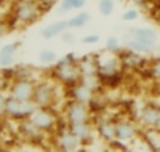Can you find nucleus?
<instances>
[{"mask_svg": "<svg viewBox=\"0 0 160 152\" xmlns=\"http://www.w3.org/2000/svg\"><path fill=\"white\" fill-rule=\"evenodd\" d=\"M50 79H53L60 86L69 90L83 80V69L80 66V61L75 60L74 53H68L52 64Z\"/></svg>", "mask_w": 160, "mask_h": 152, "instance_id": "1", "label": "nucleus"}, {"mask_svg": "<svg viewBox=\"0 0 160 152\" xmlns=\"http://www.w3.org/2000/svg\"><path fill=\"white\" fill-rule=\"evenodd\" d=\"M122 46L126 49L135 50L138 53H151L158 41V35L151 27H133L129 28L126 35H122Z\"/></svg>", "mask_w": 160, "mask_h": 152, "instance_id": "2", "label": "nucleus"}, {"mask_svg": "<svg viewBox=\"0 0 160 152\" xmlns=\"http://www.w3.org/2000/svg\"><path fill=\"white\" fill-rule=\"evenodd\" d=\"M11 14L16 24L22 27H28L41 19L44 10L36 0H16L11 8Z\"/></svg>", "mask_w": 160, "mask_h": 152, "instance_id": "3", "label": "nucleus"}, {"mask_svg": "<svg viewBox=\"0 0 160 152\" xmlns=\"http://www.w3.org/2000/svg\"><path fill=\"white\" fill-rule=\"evenodd\" d=\"M122 64L118 53H112L108 50H104L102 53L96 55V74L99 80H110L118 79L122 74Z\"/></svg>", "mask_w": 160, "mask_h": 152, "instance_id": "4", "label": "nucleus"}, {"mask_svg": "<svg viewBox=\"0 0 160 152\" xmlns=\"http://www.w3.org/2000/svg\"><path fill=\"white\" fill-rule=\"evenodd\" d=\"M58 83L53 79H44L36 82L32 102L39 108H53L58 101Z\"/></svg>", "mask_w": 160, "mask_h": 152, "instance_id": "5", "label": "nucleus"}, {"mask_svg": "<svg viewBox=\"0 0 160 152\" xmlns=\"http://www.w3.org/2000/svg\"><path fill=\"white\" fill-rule=\"evenodd\" d=\"M30 121L46 135H53L60 127V118L53 108H39L36 107L35 111L30 115Z\"/></svg>", "mask_w": 160, "mask_h": 152, "instance_id": "6", "label": "nucleus"}, {"mask_svg": "<svg viewBox=\"0 0 160 152\" xmlns=\"http://www.w3.org/2000/svg\"><path fill=\"white\" fill-rule=\"evenodd\" d=\"M63 118L66 124L87 122V121H93V111L88 104L69 99L63 108Z\"/></svg>", "mask_w": 160, "mask_h": 152, "instance_id": "7", "label": "nucleus"}, {"mask_svg": "<svg viewBox=\"0 0 160 152\" xmlns=\"http://www.w3.org/2000/svg\"><path fill=\"white\" fill-rule=\"evenodd\" d=\"M36 105L32 101H18L10 96H7V104H5V118L11 121H24L28 119L30 115L35 111Z\"/></svg>", "mask_w": 160, "mask_h": 152, "instance_id": "8", "label": "nucleus"}, {"mask_svg": "<svg viewBox=\"0 0 160 152\" xmlns=\"http://www.w3.org/2000/svg\"><path fill=\"white\" fill-rule=\"evenodd\" d=\"M52 136H53L55 149H58L61 152H77L83 147L82 141L71 132V129L68 127L66 122H64L63 127H58V130Z\"/></svg>", "mask_w": 160, "mask_h": 152, "instance_id": "9", "label": "nucleus"}, {"mask_svg": "<svg viewBox=\"0 0 160 152\" xmlns=\"http://www.w3.org/2000/svg\"><path fill=\"white\" fill-rule=\"evenodd\" d=\"M35 85H36V82L32 80L30 77L16 75L8 85V90H7L8 94L7 96L18 99V101H32L33 93H35Z\"/></svg>", "mask_w": 160, "mask_h": 152, "instance_id": "10", "label": "nucleus"}, {"mask_svg": "<svg viewBox=\"0 0 160 152\" xmlns=\"http://www.w3.org/2000/svg\"><path fill=\"white\" fill-rule=\"evenodd\" d=\"M93 124L96 129V135L105 143L112 144L116 141V124L113 118H108L102 113L93 116Z\"/></svg>", "mask_w": 160, "mask_h": 152, "instance_id": "11", "label": "nucleus"}, {"mask_svg": "<svg viewBox=\"0 0 160 152\" xmlns=\"http://www.w3.org/2000/svg\"><path fill=\"white\" fill-rule=\"evenodd\" d=\"M115 124H116V141L121 143V144L132 143L140 135V130H138L137 124L132 119L126 118V116L116 118Z\"/></svg>", "mask_w": 160, "mask_h": 152, "instance_id": "12", "label": "nucleus"}, {"mask_svg": "<svg viewBox=\"0 0 160 152\" xmlns=\"http://www.w3.org/2000/svg\"><path fill=\"white\" fill-rule=\"evenodd\" d=\"M138 124L143 129H160V105L148 102L138 113Z\"/></svg>", "mask_w": 160, "mask_h": 152, "instance_id": "13", "label": "nucleus"}, {"mask_svg": "<svg viewBox=\"0 0 160 152\" xmlns=\"http://www.w3.org/2000/svg\"><path fill=\"white\" fill-rule=\"evenodd\" d=\"M118 55H119V60H121V64H122L124 71H132L133 72V71L146 69V66H148V60L144 58V55L138 53L135 50L122 47V50Z\"/></svg>", "mask_w": 160, "mask_h": 152, "instance_id": "14", "label": "nucleus"}, {"mask_svg": "<svg viewBox=\"0 0 160 152\" xmlns=\"http://www.w3.org/2000/svg\"><path fill=\"white\" fill-rule=\"evenodd\" d=\"M68 127L71 129V132L82 141L83 146H88L90 143H93V140L96 138V129L93 121H87V122H78V124H68Z\"/></svg>", "mask_w": 160, "mask_h": 152, "instance_id": "15", "label": "nucleus"}, {"mask_svg": "<svg viewBox=\"0 0 160 152\" xmlns=\"http://www.w3.org/2000/svg\"><path fill=\"white\" fill-rule=\"evenodd\" d=\"M94 94H96V88L91 83H88L87 80H82L75 86L69 88V96H71L69 99L83 102V104H90V101L93 99Z\"/></svg>", "mask_w": 160, "mask_h": 152, "instance_id": "16", "label": "nucleus"}, {"mask_svg": "<svg viewBox=\"0 0 160 152\" xmlns=\"http://www.w3.org/2000/svg\"><path fill=\"white\" fill-rule=\"evenodd\" d=\"M69 19H61V21H57L47 27H44L41 30V36L44 39H53L57 36H61V33H64L66 30H69Z\"/></svg>", "mask_w": 160, "mask_h": 152, "instance_id": "17", "label": "nucleus"}, {"mask_svg": "<svg viewBox=\"0 0 160 152\" xmlns=\"http://www.w3.org/2000/svg\"><path fill=\"white\" fill-rule=\"evenodd\" d=\"M19 132L22 133V136L28 141H39L46 133L41 132L32 121L30 118L28 119H24V121H19Z\"/></svg>", "mask_w": 160, "mask_h": 152, "instance_id": "18", "label": "nucleus"}, {"mask_svg": "<svg viewBox=\"0 0 160 152\" xmlns=\"http://www.w3.org/2000/svg\"><path fill=\"white\" fill-rule=\"evenodd\" d=\"M140 136L151 152H160V129H143Z\"/></svg>", "mask_w": 160, "mask_h": 152, "instance_id": "19", "label": "nucleus"}, {"mask_svg": "<svg viewBox=\"0 0 160 152\" xmlns=\"http://www.w3.org/2000/svg\"><path fill=\"white\" fill-rule=\"evenodd\" d=\"M19 46H21L19 42H10V44H5V46L0 47V66L8 67L14 63Z\"/></svg>", "mask_w": 160, "mask_h": 152, "instance_id": "20", "label": "nucleus"}, {"mask_svg": "<svg viewBox=\"0 0 160 152\" xmlns=\"http://www.w3.org/2000/svg\"><path fill=\"white\" fill-rule=\"evenodd\" d=\"M87 5V0H60L58 13H69V11H82Z\"/></svg>", "mask_w": 160, "mask_h": 152, "instance_id": "21", "label": "nucleus"}, {"mask_svg": "<svg viewBox=\"0 0 160 152\" xmlns=\"http://www.w3.org/2000/svg\"><path fill=\"white\" fill-rule=\"evenodd\" d=\"M107 97L104 96V94H101V93H98L96 91V94L93 96V99L90 101V108H91V111H93V116L94 115H99V113H104V110H105V107H107Z\"/></svg>", "mask_w": 160, "mask_h": 152, "instance_id": "22", "label": "nucleus"}, {"mask_svg": "<svg viewBox=\"0 0 160 152\" xmlns=\"http://www.w3.org/2000/svg\"><path fill=\"white\" fill-rule=\"evenodd\" d=\"M90 19H91V16H90V13H87V11H78V13H75L72 17H69V27L74 30V28H83L88 22H90Z\"/></svg>", "mask_w": 160, "mask_h": 152, "instance_id": "23", "label": "nucleus"}, {"mask_svg": "<svg viewBox=\"0 0 160 152\" xmlns=\"http://www.w3.org/2000/svg\"><path fill=\"white\" fill-rule=\"evenodd\" d=\"M146 71L149 74V79L152 82H155L157 85H160V58H154V60L148 61Z\"/></svg>", "mask_w": 160, "mask_h": 152, "instance_id": "24", "label": "nucleus"}, {"mask_svg": "<svg viewBox=\"0 0 160 152\" xmlns=\"http://www.w3.org/2000/svg\"><path fill=\"white\" fill-rule=\"evenodd\" d=\"M122 39L118 36H108L105 41V50L112 52V53H119L122 50Z\"/></svg>", "mask_w": 160, "mask_h": 152, "instance_id": "25", "label": "nucleus"}, {"mask_svg": "<svg viewBox=\"0 0 160 152\" xmlns=\"http://www.w3.org/2000/svg\"><path fill=\"white\" fill-rule=\"evenodd\" d=\"M115 0H99L98 2V10L104 17H108L115 13Z\"/></svg>", "mask_w": 160, "mask_h": 152, "instance_id": "26", "label": "nucleus"}, {"mask_svg": "<svg viewBox=\"0 0 160 152\" xmlns=\"http://www.w3.org/2000/svg\"><path fill=\"white\" fill-rule=\"evenodd\" d=\"M38 58H39V61H41V63H44V64H55V63H57V60H58V55H57V52H55V50L44 49V50H41V52H39Z\"/></svg>", "mask_w": 160, "mask_h": 152, "instance_id": "27", "label": "nucleus"}, {"mask_svg": "<svg viewBox=\"0 0 160 152\" xmlns=\"http://www.w3.org/2000/svg\"><path fill=\"white\" fill-rule=\"evenodd\" d=\"M140 17V10L135 7V8H129V10H126L124 13H122V16H121V19L124 21V22H135L137 19Z\"/></svg>", "mask_w": 160, "mask_h": 152, "instance_id": "28", "label": "nucleus"}, {"mask_svg": "<svg viewBox=\"0 0 160 152\" xmlns=\"http://www.w3.org/2000/svg\"><path fill=\"white\" fill-rule=\"evenodd\" d=\"M82 44H87V46H96L101 42V35L98 33H90V35H85L82 39H80Z\"/></svg>", "mask_w": 160, "mask_h": 152, "instance_id": "29", "label": "nucleus"}, {"mask_svg": "<svg viewBox=\"0 0 160 152\" xmlns=\"http://www.w3.org/2000/svg\"><path fill=\"white\" fill-rule=\"evenodd\" d=\"M61 41H63L64 44H68V46H72V44L75 42V33L72 32V28H69V30H66L64 33H61Z\"/></svg>", "mask_w": 160, "mask_h": 152, "instance_id": "30", "label": "nucleus"}, {"mask_svg": "<svg viewBox=\"0 0 160 152\" xmlns=\"http://www.w3.org/2000/svg\"><path fill=\"white\" fill-rule=\"evenodd\" d=\"M36 2L42 7L44 11H47V10L53 8L55 5H58V3H60V0H36Z\"/></svg>", "mask_w": 160, "mask_h": 152, "instance_id": "31", "label": "nucleus"}, {"mask_svg": "<svg viewBox=\"0 0 160 152\" xmlns=\"http://www.w3.org/2000/svg\"><path fill=\"white\" fill-rule=\"evenodd\" d=\"M5 104H7V96L3 91H0V118L5 116Z\"/></svg>", "mask_w": 160, "mask_h": 152, "instance_id": "32", "label": "nucleus"}, {"mask_svg": "<svg viewBox=\"0 0 160 152\" xmlns=\"http://www.w3.org/2000/svg\"><path fill=\"white\" fill-rule=\"evenodd\" d=\"M8 85H10V82L7 80V77L3 74H0V91H7L8 90Z\"/></svg>", "mask_w": 160, "mask_h": 152, "instance_id": "33", "label": "nucleus"}, {"mask_svg": "<svg viewBox=\"0 0 160 152\" xmlns=\"http://www.w3.org/2000/svg\"><path fill=\"white\" fill-rule=\"evenodd\" d=\"M130 3H133L137 8H141V7H146L148 0H130Z\"/></svg>", "mask_w": 160, "mask_h": 152, "instance_id": "34", "label": "nucleus"}, {"mask_svg": "<svg viewBox=\"0 0 160 152\" xmlns=\"http://www.w3.org/2000/svg\"><path fill=\"white\" fill-rule=\"evenodd\" d=\"M77 152H90V150H88V149H87V147H85V146H83V147H82V149H80V150H77Z\"/></svg>", "mask_w": 160, "mask_h": 152, "instance_id": "35", "label": "nucleus"}, {"mask_svg": "<svg viewBox=\"0 0 160 152\" xmlns=\"http://www.w3.org/2000/svg\"><path fill=\"white\" fill-rule=\"evenodd\" d=\"M53 152H61V150H58V149H55V150H53Z\"/></svg>", "mask_w": 160, "mask_h": 152, "instance_id": "36", "label": "nucleus"}, {"mask_svg": "<svg viewBox=\"0 0 160 152\" xmlns=\"http://www.w3.org/2000/svg\"><path fill=\"white\" fill-rule=\"evenodd\" d=\"M0 47H2V42H0Z\"/></svg>", "mask_w": 160, "mask_h": 152, "instance_id": "37", "label": "nucleus"}]
</instances>
